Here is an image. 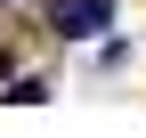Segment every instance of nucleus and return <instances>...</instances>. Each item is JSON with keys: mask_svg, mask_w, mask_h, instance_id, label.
Returning <instances> with one entry per match:
<instances>
[{"mask_svg": "<svg viewBox=\"0 0 146 138\" xmlns=\"http://www.w3.org/2000/svg\"><path fill=\"white\" fill-rule=\"evenodd\" d=\"M106 16H114V0H57V33H73V41L106 33Z\"/></svg>", "mask_w": 146, "mask_h": 138, "instance_id": "obj_1", "label": "nucleus"}]
</instances>
